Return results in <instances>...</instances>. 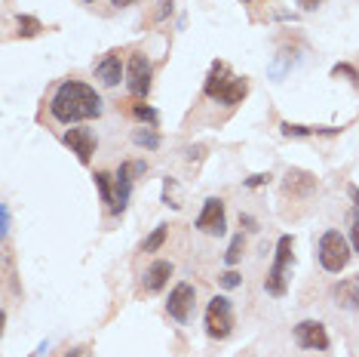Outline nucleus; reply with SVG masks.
I'll use <instances>...</instances> for the list:
<instances>
[{
  "mask_svg": "<svg viewBox=\"0 0 359 357\" xmlns=\"http://www.w3.org/2000/svg\"><path fill=\"white\" fill-rule=\"evenodd\" d=\"M102 111H104V102L99 89L89 86L86 80H62L50 99V115L62 126H74V124H83V120L102 117Z\"/></svg>",
  "mask_w": 359,
  "mask_h": 357,
  "instance_id": "obj_1",
  "label": "nucleus"
},
{
  "mask_svg": "<svg viewBox=\"0 0 359 357\" xmlns=\"http://www.w3.org/2000/svg\"><path fill=\"white\" fill-rule=\"evenodd\" d=\"M203 93L212 102H222L227 108H233V105H240L249 96V77H236L227 62H212L206 84H203Z\"/></svg>",
  "mask_w": 359,
  "mask_h": 357,
  "instance_id": "obj_2",
  "label": "nucleus"
},
{
  "mask_svg": "<svg viewBox=\"0 0 359 357\" xmlns=\"http://www.w3.org/2000/svg\"><path fill=\"white\" fill-rule=\"evenodd\" d=\"M350 259H353V247L338 228H329L316 243V262H320L323 271L341 274L350 265Z\"/></svg>",
  "mask_w": 359,
  "mask_h": 357,
  "instance_id": "obj_3",
  "label": "nucleus"
},
{
  "mask_svg": "<svg viewBox=\"0 0 359 357\" xmlns=\"http://www.w3.org/2000/svg\"><path fill=\"white\" fill-rule=\"evenodd\" d=\"M295 238L292 234H283L280 240H276V256H273V265L271 271H267L264 278V290L271 296H285V290H289V265L295 262Z\"/></svg>",
  "mask_w": 359,
  "mask_h": 357,
  "instance_id": "obj_4",
  "label": "nucleus"
},
{
  "mask_svg": "<svg viewBox=\"0 0 359 357\" xmlns=\"http://www.w3.org/2000/svg\"><path fill=\"white\" fill-rule=\"evenodd\" d=\"M148 173V160H123L114 173V204L108 213L111 216H123L129 207V197H133V185L138 176Z\"/></svg>",
  "mask_w": 359,
  "mask_h": 357,
  "instance_id": "obj_5",
  "label": "nucleus"
},
{
  "mask_svg": "<svg viewBox=\"0 0 359 357\" xmlns=\"http://www.w3.org/2000/svg\"><path fill=\"white\" fill-rule=\"evenodd\" d=\"M233 323V302L227 296H212L206 305V318H203L206 336L215 339V342H224V339H231Z\"/></svg>",
  "mask_w": 359,
  "mask_h": 357,
  "instance_id": "obj_6",
  "label": "nucleus"
},
{
  "mask_svg": "<svg viewBox=\"0 0 359 357\" xmlns=\"http://www.w3.org/2000/svg\"><path fill=\"white\" fill-rule=\"evenodd\" d=\"M194 305H197V287L191 280H178L172 290H169L166 299V314L175 323H187L194 314Z\"/></svg>",
  "mask_w": 359,
  "mask_h": 357,
  "instance_id": "obj_7",
  "label": "nucleus"
},
{
  "mask_svg": "<svg viewBox=\"0 0 359 357\" xmlns=\"http://www.w3.org/2000/svg\"><path fill=\"white\" fill-rule=\"evenodd\" d=\"M151 80H154V65L144 53H133L126 62V89L135 99H144L151 93Z\"/></svg>",
  "mask_w": 359,
  "mask_h": 357,
  "instance_id": "obj_8",
  "label": "nucleus"
},
{
  "mask_svg": "<svg viewBox=\"0 0 359 357\" xmlns=\"http://www.w3.org/2000/svg\"><path fill=\"white\" fill-rule=\"evenodd\" d=\"M292 339L304 351H325L329 348V332H325L323 320H301L292 327Z\"/></svg>",
  "mask_w": 359,
  "mask_h": 357,
  "instance_id": "obj_9",
  "label": "nucleus"
},
{
  "mask_svg": "<svg viewBox=\"0 0 359 357\" xmlns=\"http://www.w3.org/2000/svg\"><path fill=\"white\" fill-rule=\"evenodd\" d=\"M320 188V178L310 169H298V167H289L283 176V194L285 197H295V200H307L310 194Z\"/></svg>",
  "mask_w": 359,
  "mask_h": 357,
  "instance_id": "obj_10",
  "label": "nucleus"
},
{
  "mask_svg": "<svg viewBox=\"0 0 359 357\" xmlns=\"http://www.w3.org/2000/svg\"><path fill=\"white\" fill-rule=\"evenodd\" d=\"M197 231L212 234V238H222L227 231V216H224V200L222 197H209L203 204L200 216H197Z\"/></svg>",
  "mask_w": 359,
  "mask_h": 357,
  "instance_id": "obj_11",
  "label": "nucleus"
},
{
  "mask_svg": "<svg viewBox=\"0 0 359 357\" xmlns=\"http://www.w3.org/2000/svg\"><path fill=\"white\" fill-rule=\"evenodd\" d=\"M62 142L77 154V160H80L83 167L89 164V160H93L95 145H99V139H95V133H93L89 126H71V129H65V133H62Z\"/></svg>",
  "mask_w": 359,
  "mask_h": 357,
  "instance_id": "obj_12",
  "label": "nucleus"
},
{
  "mask_svg": "<svg viewBox=\"0 0 359 357\" xmlns=\"http://www.w3.org/2000/svg\"><path fill=\"white\" fill-rule=\"evenodd\" d=\"M95 80L108 89L120 86V80H126V68H123V56H120V50H111L99 65H95Z\"/></svg>",
  "mask_w": 359,
  "mask_h": 357,
  "instance_id": "obj_13",
  "label": "nucleus"
},
{
  "mask_svg": "<svg viewBox=\"0 0 359 357\" xmlns=\"http://www.w3.org/2000/svg\"><path fill=\"white\" fill-rule=\"evenodd\" d=\"M280 133L285 139H313V136H341L344 126H316V124H292V120H283Z\"/></svg>",
  "mask_w": 359,
  "mask_h": 357,
  "instance_id": "obj_14",
  "label": "nucleus"
},
{
  "mask_svg": "<svg viewBox=\"0 0 359 357\" xmlns=\"http://www.w3.org/2000/svg\"><path fill=\"white\" fill-rule=\"evenodd\" d=\"M332 302L338 308H344V311H356L359 308V274L334 283L332 287Z\"/></svg>",
  "mask_w": 359,
  "mask_h": 357,
  "instance_id": "obj_15",
  "label": "nucleus"
},
{
  "mask_svg": "<svg viewBox=\"0 0 359 357\" xmlns=\"http://www.w3.org/2000/svg\"><path fill=\"white\" fill-rule=\"evenodd\" d=\"M172 271H175V265L169 262V259L151 262L148 271H144V290H148V293H160V290L169 283V278H172Z\"/></svg>",
  "mask_w": 359,
  "mask_h": 357,
  "instance_id": "obj_16",
  "label": "nucleus"
},
{
  "mask_svg": "<svg viewBox=\"0 0 359 357\" xmlns=\"http://www.w3.org/2000/svg\"><path fill=\"white\" fill-rule=\"evenodd\" d=\"M15 25H19V31H15V34H19V37H37V34H43V22H40V19H34V15H28V13H19V15H15Z\"/></svg>",
  "mask_w": 359,
  "mask_h": 357,
  "instance_id": "obj_17",
  "label": "nucleus"
},
{
  "mask_svg": "<svg viewBox=\"0 0 359 357\" xmlns=\"http://www.w3.org/2000/svg\"><path fill=\"white\" fill-rule=\"evenodd\" d=\"M95 188H99V197H102V204L111 209L114 204V176L111 173H104V169H95Z\"/></svg>",
  "mask_w": 359,
  "mask_h": 357,
  "instance_id": "obj_18",
  "label": "nucleus"
},
{
  "mask_svg": "<svg viewBox=\"0 0 359 357\" xmlns=\"http://www.w3.org/2000/svg\"><path fill=\"white\" fill-rule=\"evenodd\" d=\"M133 142L138 145V148H144V151H157L160 148V145H163V139H160V133H157V129H154V126H148V129H135V133H133Z\"/></svg>",
  "mask_w": 359,
  "mask_h": 357,
  "instance_id": "obj_19",
  "label": "nucleus"
},
{
  "mask_svg": "<svg viewBox=\"0 0 359 357\" xmlns=\"http://www.w3.org/2000/svg\"><path fill=\"white\" fill-rule=\"evenodd\" d=\"M129 115H133L138 124H148V126L160 124V111L151 108V105H144V102H133V105H129Z\"/></svg>",
  "mask_w": 359,
  "mask_h": 357,
  "instance_id": "obj_20",
  "label": "nucleus"
},
{
  "mask_svg": "<svg viewBox=\"0 0 359 357\" xmlns=\"http://www.w3.org/2000/svg\"><path fill=\"white\" fill-rule=\"evenodd\" d=\"M169 240V225H157L148 238H144V243H142V253H160L163 249V243Z\"/></svg>",
  "mask_w": 359,
  "mask_h": 357,
  "instance_id": "obj_21",
  "label": "nucleus"
},
{
  "mask_svg": "<svg viewBox=\"0 0 359 357\" xmlns=\"http://www.w3.org/2000/svg\"><path fill=\"white\" fill-rule=\"evenodd\" d=\"M243 249H246V234H233L231 238V247H227V253H224V265L227 268H236L240 265V259H243Z\"/></svg>",
  "mask_w": 359,
  "mask_h": 357,
  "instance_id": "obj_22",
  "label": "nucleus"
},
{
  "mask_svg": "<svg viewBox=\"0 0 359 357\" xmlns=\"http://www.w3.org/2000/svg\"><path fill=\"white\" fill-rule=\"evenodd\" d=\"M332 77H347L350 84L359 89V68H356V65H350V62H338V65H334V68H332Z\"/></svg>",
  "mask_w": 359,
  "mask_h": 357,
  "instance_id": "obj_23",
  "label": "nucleus"
},
{
  "mask_svg": "<svg viewBox=\"0 0 359 357\" xmlns=\"http://www.w3.org/2000/svg\"><path fill=\"white\" fill-rule=\"evenodd\" d=\"M175 188H178V185H175V178L172 176H166V178H163V204H166V207H182V204H178V197H175Z\"/></svg>",
  "mask_w": 359,
  "mask_h": 357,
  "instance_id": "obj_24",
  "label": "nucleus"
},
{
  "mask_svg": "<svg viewBox=\"0 0 359 357\" xmlns=\"http://www.w3.org/2000/svg\"><path fill=\"white\" fill-rule=\"evenodd\" d=\"M218 283H222L224 290H236V287H243V274L236 271V268H227V271L218 274Z\"/></svg>",
  "mask_w": 359,
  "mask_h": 357,
  "instance_id": "obj_25",
  "label": "nucleus"
},
{
  "mask_svg": "<svg viewBox=\"0 0 359 357\" xmlns=\"http://www.w3.org/2000/svg\"><path fill=\"white\" fill-rule=\"evenodd\" d=\"M347 219H350V240H353L350 247H353V253H359V209L353 207Z\"/></svg>",
  "mask_w": 359,
  "mask_h": 357,
  "instance_id": "obj_26",
  "label": "nucleus"
},
{
  "mask_svg": "<svg viewBox=\"0 0 359 357\" xmlns=\"http://www.w3.org/2000/svg\"><path fill=\"white\" fill-rule=\"evenodd\" d=\"M203 157H206V148H203V145H187V148H184V160H187V164H200Z\"/></svg>",
  "mask_w": 359,
  "mask_h": 357,
  "instance_id": "obj_27",
  "label": "nucleus"
},
{
  "mask_svg": "<svg viewBox=\"0 0 359 357\" xmlns=\"http://www.w3.org/2000/svg\"><path fill=\"white\" fill-rule=\"evenodd\" d=\"M271 173H255V176H249V178H243V188H261V185H267L271 182Z\"/></svg>",
  "mask_w": 359,
  "mask_h": 357,
  "instance_id": "obj_28",
  "label": "nucleus"
},
{
  "mask_svg": "<svg viewBox=\"0 0 359 357\" xmlns=\"http://www.w3.org/2000/svg\"><path fill=\"white\" fill-rule=\"evenodd\" d=\"M0 238H10V207L0 204Z\"/></svg>",
  "mask_w": 359,
  "mask_h": 357,
  "instance_id": "obj_29",
  "label": "nucleus"
},
{
  "mask_svg": "<svg viewBox=\"0 0 359 357\" xmlns=\"http://www.w3.org/2000/svg\"><path fill=\"white\" fill-rule=\"evenodd\" d=\"M240 228L246 231V234H255L258 231V219L249 216V213H240Z\"/></svg>",
  "mask_w": 359,
  "mask_h": 357,
  "instance_id": "obj_30",
  "label": "nucleus"
},
{
  "mask_svg": "<svg viewBox=\"0 0 359 357\" xmlns=\"http://www.w3.org/2000/svg\"><path fill=\"white\" fill-rule=\"evenodd\" d=\"M62 357H93V348L89 345H74L68 351H62Z\"/></svg>",
  "mask_w": 359,
  "mask_h": 357,
  "instance_id": "obj_31",
  "label": "nucleus"
},
{
  "mask_svg": "<svg viewBox=\"0 0 359 357\" xmlns=\"http://www.w3.org/2000/svg\"><path fill=\"white\" fill-rule=\"evenodd\" d=\"M169 13H172V0H160V4H157V13H154V22H163Z\"/></svg>",
  "mask_w": 359,
  "mask_h": 357,
  "instance_id": "obj_32",
  "label": "nucleus"
},
{
  "mask_svg": "<svg viewBox=\"0 0 359 357\" xmlns=\"http://www.w3.org/2000/svg\"><path fill=\"white\" fill-rule=\"evenodd\" d=\"M295 4L301 6V10H304V13H313L316 10V6H320L323 4V0H295Z\"/></svg>",
  "mask_w": 359,
  "mask_h": 357,
  "instance_id": "obj_33",
  "label": "nucleus"
},
{
  "mask_svg": "<svg viewBox=\"0 0 359 357\" xmlns=\"http://www.w3.org/2000/svg\"><path fill=\"white\" fill-rule=\"evenodd\" d=\"M350 200H353V207L359 209V188L356 185H350Z\"/></svg>",
  "mask_w": 359,
  "mask_h": 357,
  "instance_id": "obj_34",
  "label": "nucleus"
},
{
  "mask_svg": "<svg viewBox=\"0 0 359 357\" xmlns=\"http://www.w3.org/2000/svg\"><path fill=\"white\" fill-rule=\"evenodd\" d=\"M129 4H135V0H111V6H117V10H123Z\"/></svg>",
  "mask_w": 359,
  "mask_h": 357,
  "instance_id": "obj_35",
  "label": "nucleus"
},
{
  "mask_svg": "<svg viewBox=\"0 0 359 357\" xmlns=\"http://www.w3.org/2000/svg\"><path fill=\"white\" fill-rule=\"evenodd\" d=\"M83 4H95V0H83Z\"/></svg>",
  "mask_w": 359,
  "mask_h": 357,
  "instance_id": "obj_36",
  "label": "nucleus"
},
{
  "mask_svg": "<svg viewBox=\"0 0 359 357\" xmlns=\"http://www.w3.org/2000/svg\"><path fill=\"white\" fill-rule=\"evenodd\" d=\"M246 4H255V0H246Z\"/></svg>",
  "mask_w": 359,
  "mask_h": 357,
  "instance_id": "obj_37",
  "label": "nucleus"
}]
</instances>
